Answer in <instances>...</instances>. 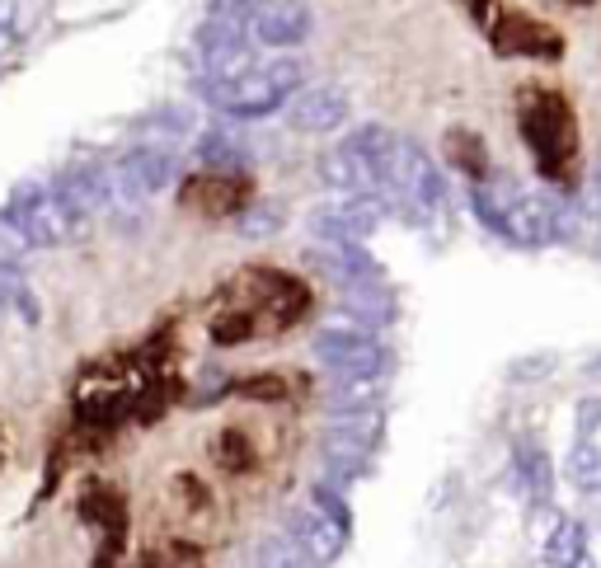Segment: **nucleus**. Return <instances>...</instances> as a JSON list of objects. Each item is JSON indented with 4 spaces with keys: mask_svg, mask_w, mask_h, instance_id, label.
I'll use <instances>...</instances> for the list:
<instances>
[{
    "mask_svg": "<svg viewBox=\"0 0 601 568\" xmlns=\"http://www.w3.org/2000/svg\"><path fill=\"white\" fill-rule=\"evenodd\" d=\"M296 90H300V62H296V56H278V62H264V66H245L231 80H212L207 85L212 104L235 113V118H268V113H278Z\"/></svg>",
    "mask_w": 601,
    "mask_h": 568,
    "instance_id": "4",
    "label": "nucleus"
},
{
    "mask_svg": "<svg viewBox=\"0 0 601 568\" xmlns=\"http://www.w3.org/2000/svg\"><path fill=\"white\" fill-rule=\"evenodd\" d=\"M245 203H250V179L245 175H197L179 189V207L193 211V217H207V221L235 217Z\"/></svg>",
    "mask_w": 601,
    "mask_h": 568,
    "instance_id": "7",
    "label": "nucleus"
},
{
    "mask_svg": "<svg viewBox=\"0 0 601 568\" xmlns=\"http://www.w3.org/2000/svg\"><path fill=\"white\" fill-rule=\"evenodd\" d=\"M324 263L334 268L343 282H367V277H376V263L367 259L362 245H329V249H324Z\"/></svg>",
    "mask_w": 601,
    "mask_h": 568,
    "instance_id": "14",
    "label": "nucleus"
},
{
    "mask_svg": "<svg viewBox=\"0 0 601 568\" xmlns=\"http://www.w3.org/2000/svg\"><path fill=\"white\" fill-rule=\"evenodd\" d=\"M385 221L381 193H338L334 203L310 207V231L324 245H362V240Z\"/></svg>",
    "mask_w": 601,
    "mask_h": 568,
    "instance_id": "6",
    "label": "nucleus"
},
{
    "mask_svg": "<svg viewBox=\"0 0 601 568\" xmlns=\"http://www.w3.org/2000/svg\"><path fill=\"white\" fill-rule=\"evenodd\" d=\"M451 146H456V169H465L475 183H484L489 175H484V165H479V141L475 137H465V132H456V137H447Z\"/></svg>",
    "mask_w": 601,
    "mask_h": 568,
    "instance_id": "16",
    "label": "nucleus"
},
{
    "mask_svg": "<svg viewBox=\"0 0 601 568\" xmlns=\"http://www.w3.org/2000/svg\"><path fill=\"white\" fill-rule=\"evenodd\" d=\"M123 183L137 193H155L161 183H169V155L161 151H137L132 160L123 165Z\"/></svg>",
    "mask_w": 601,
    "mask_h": 568,
    "instance_id": "13",
    "label": "nucleus"
},
{
    "mask_svg": "<svg viewBox=\"0 0 601 568\" xmlns=\"http://www.w3.org/2000/svg\"><path fill=\"white\" fill-rule=\"evenodd\" d=\"M203 160L207 165H245V146L231 137V132H212L207 141H203Z\"/></svg>",
    "mask_w": 601,
    "mask_h": 568,
    "instance_id": "15",
    "label": "nucleus"
},
{
    "mask_svg": "<svg viewBox=\"0 0 601 568\" xmlns=\"http://www.w3.org/2000/svg\"><path fill=\"white\" fill-rule=\"evenodd\" d=\"M494 48L503 56H560L564 42L554 38V28H546L540 20H526L517 10H503L494 20Z\"/></svg>",
    "mask_w": 601,
    "mask_h": 568,
    "instance_id": "10",
    "label": "nucleus"
},
{
    "mask_svg": "<svg viewBox=\"0 0 601 568\" xmlns=\"http://www.w3.org/2000/svg\"><path fill=\"white\" fill-rule=\"evenodd\" d=\"M385 366H376V372H353V376H334V386H329L324 404L334 409V414H362V409H371L381 400L385 390Z\"/></svg>",
    "mask_w": 601,
    "mask_h": 568,
    "instance_id": "12",
    "label": "nucleus"
},
{
    "mask_svg": "<svg viewBox=\"0 0 601 568\" xmlns=\"http://www.w3.org/2000/svg\"><path fill=\"white\" fill-rule=\"evenodd\" d=\"M14 465H20V437H14V428L0 418V479H5Z\"/></svg>",
    "mask_w": 601,
    "mask_h": 568,
    "instance_id": "18",
    "label": "nucleus"
},
{
    "mask_svg": "<svg viewBox=\"0 0 601 568\" xmlns=\"http://www.w3.org/2000/svg\"><path fill=\"white\" fill-rule=\"evenodd\" d=\"M517 122H522V137L536 155V169L546 175L550 183H564L578 165V118L568 108L564 94L554 90H522V104H517Z\"/></svg>",
    "mask_w": 601,
    "mask_h": 568,
    "instance_id": "2",
    "label": "nucleus"
},
{
    "mask_svg": "<svg viewBox=\"0 0 601 568\" xmlns=\"http://www.w3.org/2000/svg\"><path fill=\"white\" fill-rule=\"evenodd\" d=\"M287 122L296 132H338L343 122H348V94L338 90V85H306V90H296L287 99Z\"/></svg>",
    "mask_w": 601,
    "mask_h": 568,
    "instance_id": "9",
    "label": "nucleus"
},
{
    "mask_svg": "<svg viewBox=\"0 0 601 568\" xmlns=\"http://www.w3.org/2000/svg\"><path fill=\"white\" fill-rule=\"evenodd\" d=\"M475 207L484 225H494L498 235H508L522 249H546L560 240V207L540 193H526L512 179L475 183Z\"/></svg>",
    "mask_w": 601,
    "mask_h": 568,
    "instance_id": "3",
    "label": "nucleus"
},
{
    "mask_svg": "<svg viewBox=\"0 0 601 568\" xmlns=\"http://www.w3.org/2000/svg\"><path fill=\"white\" fill-rule=\"evenodd\" d=\"M240 231H245L250 240L273 235V231H282V211L278 207H250L245 217H240Z\"/></svg>",
    "mask_w": 601,
    "mask_h": 568,
    "instance_id": "17",
    "label": "nucleus"
},
{
    "mask_svg": "<svg viewBox=\"0 0 601 568\" xmlns=\"http://www.w3.org/2000/svg\"><path fill=\"white\" fill-rule=\"evenodd\" d=\"M250 34L264 48H296L310 38V5L306 0H254Z\"/></svg>",
    "mask_w": 601,
    "mask_h": 568,
    "instance_id": "8",
    "label": "nucleus"
},
{
    "mask_svg": "<svg viewBox=\"0 0 601 568\" xmlns=\"http://www.w3.org/2000/svg\"><path fill=\"white\" fill-rule=\"evenodd\" d=\"M315 362H320L329 376L376 372V366H385V348H381L376 324H367L357 315L329 320L320 330V338H315Z\"/></svg>",
    "mask_w": 601,
    "mask_h": 568,
    "instance_id": "5",
    "label": "nucleus"
},
{
    "mask_svg": "<svg viewBox=\"0 0 601 568\" xmlns=\"http://www.w3.org/2000/svg\"><path fill=\"white\" fill-rule=\"evenodd\" d=\"M320 179L334 193H376L381 189L376 165H371L357 146H348V141H338V146H329L320 155Z\"/></svg>",
    "mask_w": 601,
    "mask_h": 568,
    "instance_id": "11",
    "label": "nucleus"
},
{
    "mask_svg": "<svg viewBox=\"0 0 601 568\" xmlns=\"http://www.w3.org/2000/svg\"><path fill=\"white\" fill-rule=\"evenodd\" d=\"M300 310H306V292H300L287 273H264V268H254V273H245L235 282L231 296H226V306L212 315V338L226 348L250 344V338H259V334L287 330Z\"/></svg>",
    "mask_w": 601,
    "mask_h": 568,
    "instance_id": "1",
    "label": "nucleus"
}]
</instances>
